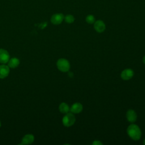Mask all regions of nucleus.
I'll return each instance as SVG.
<instances>
[{
	"label": "nucleus",
	"instance_id": "1",
	"mask_svg": "<svg viewBox=\"0 0 145 145\" xmlns=\"http://www.w3.org/2000/svg\"><path fill=\"white\" fill-rule=\"evenodd\" d=\"M127 133L129 137L134 140H138L140 139L142 132L139 127L134 123L130 125L127 129Z\"/></svg>",
	"mask_w": 145,
	"mask_h": 145
},
{
	"label": "nucleus",
	"instance_id": "2",
	"mask_svg": "<svg viewBox=\"0 0 145 145\" xmlns=\"http://www.w3.org/2000/svg\"><path fill=\"white\" fill-rule=\"evenodd\" d=\"M57 66L58 69L63 72L69 71L70 64L68 60L65 58H59L57 62Z\"/></svg>",
	"mask_w": 145,
	"mask_h": 145
},
{
	"label": "nucleus",
	"instance_id": "3",
	"mask_svg": "<svg viewBox=\"0 0 145 145\" xmlns=\"http://www.w3.org/2000/svg\"><path fill=\"white\" fill-rule=\"evenodd\" d=\"M75 122V117L71 112H68L65 114L62 118V123L66 127L71 126Z\"/></svg>",
	"mask_w": 145,
	"mask_h": 145
},
{
	"label": "nucleus",
	"instance_id": "4",
	"mask_svg": "<svg viewBox=\"0 0 145 145\" xmlns=\"http://www.w3.org/2000/svg\"><path fill=\"white\" fill-rule=\"evenodd\" d=\"M64 15L61 13L55 14L52 15L50 19L52 23L55 25H58L61 24L64 19Z\"/></svg>",
	"mask_w": 145,
	"mask_h": 145
},
{
	"label": "nucleus",
	"instance_id": "5",
	"mask_svg": "<svg viewBox=\"0 0 145 145\" xmlns=\"http://www.w3.org/2000/svg\"><path fill=\"white\" fill-rule=\"evenodd\" d=\"M9 59L10 55L8 52L4 49H0V63L5 64L8 62Z\"/></svg>",
	"mask_w": 145,
	"mask_h": 145
},
{
	"label": "nucleus",
	"instance_id": "6",
	"mask_svg": "<svg viewBox=\"0 0 145 145\" xmlns=\"http://www.w3.org/2000/svg\"><path fill=\"white\" fill-rule=\"evenodd\" d=\"M134 71L130 69H126L123 70L121 74V77L123 80H127L131 79L134 75Z\"/></svg>",
	"mask_w": 145,
	"mask_h": 145
},
{
	"label": "nucleus",
	"instance_id": "7",
	"mask_svg": "<svg viewBox=\"0 0 145 145\" xmlns=\"http://www.w3.org/2000/svg\"><path fill=\"white\" fill-rule=\"evenodd\" d=\"M10 72V67L8 65L2 64L0 65V79H4L7 77Z\"/></svg>",
	"mask_w": 145,
	"mask_h": 145
},
{
	"label": "nucleus",
	"instance_id": "8",
	"mask_svg": "<svg viewBox=\"0 0 145 145\" xmlns=\"http://www.w3.org/2000/svg\"><path fill=\"white\" fill-rule=\"evenodd\" d=\"M126 118L129 122L134 123L137 120V114L134 110L129 109L126 112Z\"/></svg>",
	"mask_w": 145,
	"mask_h": 145
},
{
	"label": "nucleus",
	"instance_id": "9",
	"mask_svg": "<svg viewBox=\"0 0 145 145\" xmlns=\"http://www.w3.org/2000/svg\"><path fill=\"white\" fill-rule=\"evenodd\" d=\"M94 28L96 32L101 33L105 29V24L103 21L99 20L94 23Z\"/></svg>",
	"mask_w": 145,
	"mask_h": 145
},
{
	"label": "nucleus",
	"instance_id": "10",
	"mask_svg": "<svg viewBox=\"0 0 145 145\" xmlns=\"http://www.w3.org/2000/svg\"><path fill=\"white\" fill-rule=\"evenodd\" d=\"M83 110V105L80 103H74L71 108H70V111L75 114H78L80 113Z\"/></svg>",
	"mask_w": 145,
	"mask_h": 145
},
{
	"label": "nucleus",
	"instance_id": "11",
	"mask_svg": "<svg viewBox=\"0 0 145 145\" xmlns=\"http://www.w3.org/2000/svg\"><path fill=\"white\" fill-rule=\"evenodd\" d=\"M34 140H35V137H34L33 135L31 134H26L22 138V142H21L20 144H31L33 142Z\"/></svg>",
	"mask_w": 145,
	"mask_h": 145
},
{
	"label": "nucleus",
	"instance_id": "12",
	"mask_svg": "<svg viewBox=\"0 0 145 145\" xmlns=\"http://www.w3.org/2000/svg\"><path fill=\"white\" fill-rule=\"evenodd\" d=\"M19 63H20L19 59L16 57H14V58H10L8 60L7 62V65L10 68L15 69L19 66Z\"/></svg>",
	"mask_w": 145,
	"mask_h": 145
},
{
	"label": "nucleus",
	"instance_id": "13",
	"mask_svg": "<svg viewBox=\"0 0 145 145\" xmlns=\"http://www.w3.org/2000/svg\"><path fill=\"white\" fill-rule=\"evenodd\" d=\"M59 110L61 113L66 114L70 111V108L68 104L66 103H62L59 105Z\"/></svg>",
	"mask_w": 145,
	"mask_h": 145
},
{
	"label": "nucleus",
	"instance_id": "14",
	"mask_svg": "<svg viewBox=\"0 0 145 145\" xmlns=\"http://www.w3.org/2000/svg\"><path fill=\"white\" fill-rule=\"evenodd\" d=\"M64 19L65 21L67 23H72L74 20H75V18L72 15H67L64 17Z\"/></svg>",
	"mask_w": 145,
	"mask_h": 145
},
{
	"label": "nucleus",
	"instance_id": "15",
	"mask_svg": "<svg viewBox=\"0 0 145 145\" xmlns=\"http://www.w3.org/2000/svg\"><path fill=\"white\" fill-rule=\"evenodd\" d=\"M86 20L87 23H88V24H93V23H95V18L93 16V15H88L87 16V17L86 18Z\"/></svg>",
	"mask_w": 145,
	"mask_h": 145
},
{
	"label": "nucleus",
	"instance_id": "16",
	"mask_svg": "<svg viewBox=\"0 0 145 145\" xmlns=\"http://www.w3.org/2000/svg\"><path fill=\"white\" fill-rule=\"evenodd\" d=\"M92 144H93V145H101V144H103V143L101 142H100V140H95L92 142Z\"/></svg>",
	"mask_w": 145,
	"mask_h": 145
},
{
	"label": "nucleus",
	"instance_id": "17",
	"mask_svg": "<svg viewBox=\"0 0 145 145\" xmlns=\"http://www.w3.org/2000/svg\"><path fill=\"white\" fill-rule=\"evenodd\" d=\"M69 76L70 77H72L73 76V73L72 72H69Z\"/></svg>",
	"mask_w": 145,
	"mask_h": 145
},
{
	"label": "nucleus",
	"instance_id": "18",
	"mask_svg": "<svg viewBox=\"0 0 145 145\" xmlns=\"http://www.w3.org/2000/svg\"><path fill=\"white\" fill-rule=\"evenodd\" d=\"M142 61H143V62L145 64V56L143 57V59H142Z\"/></svg>",
	"mask_w": 145,
	"mask_h": 145
},
{
	"label": "nucleus",
	"instance_id": "19",
	"mask_svg": "<svg viewBox=\"0 0 145 145\" xmlns=\"http://www.w3.org/2000/svg\"><path fill=\"white\" fill-rule=\"evenodd\" d=\"M143 144H144V145H145V139H144V140H143Z\"/></svg>",
	"mask_w": 145,
	"mask_h": 145
},
{
	"label": "nucleus",
	"instance_id": "20",
	"mask_svg": "<svg viewBox=\"0 0 145 145\" xmlns=\"http://www.w3.org/2000/svg\"><path fill=\"white\" fill-rule=\"evenodd\" d=\"M1 121H0V127H1Z\"/></svg>",
	"mask_w": 145,
	"mask_h": 145
}]
</instances>
